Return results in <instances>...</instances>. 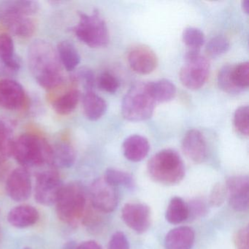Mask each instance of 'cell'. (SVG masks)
<instances>
[{
    "instance_id": "15",
    "label": "cell",
    "mask_w": 249,
    "mask_h": 249,
    "mask_svg": "<svg viewBox=\"0 0 249 249\" xmlns=\"http://www.w3.org/2000/svg\"><path fill=\"white\" fill-rule=\"evenodd\" d=\"M128 62L137 73L148 75L155 71L158 65V58L152 49L147 46H139L129 52Z\"/></svg>"
},
{
    "instance_id": "43",
    "label": "cell",
    "mask_w": 249,
    "mask_h": 249,
    "mask_svg": "<svg viewBox=\"0 0 249 249\" xmlns=\"http://www.w3.org/2000/svg\"><path fill=\"white\" fill-rule=\"evenodd\" d=\"M8 128H9V126L7 125V124L0 119V132L5 130V129H8Z\"/></svg>"
},
{
    "instance_id": "2",
    "label": "cell",
    "mask_w": 249,
    "mask_h": 249,
    "mask_svg": "<svg viewBox=\"0 0 249 249\" xmlns=\"http://www.w3.org/2000/svg\"><path fill=\"white\" fill-rule=\"evenodd\" d=\"M38 2L26 0L5 1L0 3V22L20 37H30L36 31L32 16L37 14Z\"/></svg>"
},
{
    "instance_id": "32",
    "label": "cell",
    "mask_w": 249,
    "mask_h": 249,
    "mask_svg": "<svg viewBox=\"0 0 249 249\" xmlns=\"http://www.w3.org/2000/svg\"><path fill=\"white\" fill-rule=\"evenodd\" d=\"M249 107L248 106H240L234 112V125L236 130L243 136H249Z\"/></svg>"
},
{
    "instance_id": "39",
    "label": "cell",
    "mask_w": 249,
    "mask_h": 249,
    "mask_svg": "<svg viewBox=\"0 0 249 249\" xmlns=\"http://www.w3.org/2000/svg\"><path fill=\"white\" fill-rule=\"evenodd\" d=\"M188 206H189V215H191V213L195 215H202L205 213V208H206L204 202H202V201L198 200V199L194 201L192 205H188Z\"/></svg>"
},
{
    "instance_id": "38",
    "label": "cell",
    "mask_w": 249,
    "mask_h": 249,
    "mask_svg": "<svg viewBox=\"0 0 249 249\" xmlns=\"http://www.w3.org/2000/svg\"><path fill=\"white\" fill-rule=\"evenodd\" d=\"M249 227L242 228L234 236V244L237 249H249Z\"/></svg>"
},
{
    "instance_id": "26",
    "label": "cell",
    "mask_w": 249,
    "mask_h": 249,
    "mask_svg": "<svg viewBox=\"0 0 249 249\" xmlns=\"http://www.w3.org/2000/svg\"><path fill=\"white\" fill-rule=\"evenodd\" d=\"M150 87L156 103H167L176 97V86L169 80L162 79L151 82Z\"/></svg>"
},
{
    "instance_id": "25",
    "label": "cell",
    "mask_w": 249,
    "mask_h": 249,
    "mask_svg": "<svg viewBox=\"0 0 249 249\" xmlns=\"http://www.w3.org/2000/svg\"><path fill=\"white\" fill-rule=\"evenodd\" d=\"M80 98L81 93L78 90H71L53 102V108L57 114L61 116L71 114L76 108Z\"/></svg>"
},
{
    "instance_id": "34",
    "label": "cell",
    "mask_w": 249,
    "mask_h": 249,
    "mask_svg": "<svg viewBox=\"0 0 249 249\" xmlns=\"http://www.w3.org/2000/svg\"><path fill=\"white\" fill-rule=\"evenodd\" d=\"M97 84L100 89L110 94H114L119 88V82L117 78L108 72L100 74L97 78Z\"/></svg>"
},
{
    "instance_id": "12",
    "label": "cell",
    "mask_w": 249,
    "mask_h": 249,
    "mask_svg": "<svg viewBox=\"0 0 249 249\" xmlns=\"http://www.w3.org/2000/svg\"><path fill=\"white\" fill-rule=\"evenodd\" d=\"M229 203L234 211L243 212L249 208V178L248 176H234L226 183Z\"/></svg>"
},
{
    "instance_id": "1",
    "label": "cell",
    "mask_w": 249,
    "mask_h": 249,
    "mask_svg": "<svg viewBox=\"0 0 249 249\" xmlns=\"http://www.w3.org/2000/svg\"><path fill=\"white\" fill-rule=\"evenodd\" d=\"M27 60L32 75L46 89L56 88L64 79L63 67L56 49L46 40H37L30 45Z\"/></svg>"
},
{
    "instance_id": "4",
    "label": "cell",
    "mask_w": 249,
    "mask_h": 249,
    "mask_svg": "<svg viewBox=\"0 0 249 249\" xmlns=\"http://www.w3.org/2000/svg\"><path fill=\"white\" fill-rule=\"evenodd\" d=\"M87 193L82 183L70 182L64 185L56 202V214L61 221L75 225L87 211Z\"/></svg>"
},
{
    "instance_id": "45",
    "label": "cell",
    "mask_w": 249,
    "mask_h": 249,
    "mask_svg": "<svg viewBox=\"0 0 249 249\" xmlns=\"http://www.w3.org/2000/svg\"><path fill=\"white\" fill-rule=\"evenodd\" d=\"M31 249V248H30V247H24V249Z\"/></svg>"
},
{
    "instance_id": "17",
    "label": "cell",
    "mask_w": 249,
    "mask_h": 249,
    "mask_svg": "<svg viewBox=\"0 0 249 249\" xmlns=\"http://www.w3.org/2000/svg\"><path fill=\"white\" fill-rule=\"evenodd\" d=\"M40 218L39 211L30 205L14 207L8 214V221L13 227L24 229L31 227Z\"/></svg>"
},
{
    "instance_id": "41",
    "label": "cell",
    "mask_w": 249,
    "mask_h": 249,
    "mask_svg": "<svg viewBox=\"0 0 249 249\" xmlns=\"http://www.w3.org/2000/svg\"><path fill=\"white\" fill-rule=\"evenodd\" d=\"M77 246H78V244L75 241L71 240V241H68L65 243L63 247H62V249H76Z\"/></svg>"
},
{
    "instance_id": "42",
    "label": "cell",
    "mask_w": 249,
    "mask_h": 249,
    "mask_svg": "<svg viewBox=\"0 0 249 249\" xmlns=\"http://www.w3.org/2000/svg\"><path fill=\"white\" fill-rule=\"evenodd\" d=\"M242 8L246 14H249V0H244L242 2Z\"/></svg>"
},
{
    "instance_id": "7",
    "label": "cell",
    "mask_w": 249,
    "mask_h": 249,
    "mask_svg": "<svg viewBox=\"0 0 249 249\" xmlns=\"http://www.w3.org/2000/svg\"><path fill=\"white\" fill-rule=\"evenodd\" d=\"M78 40L92 49L103 48L109 43L107 24L99 13L79 14V21L73 28Z\"/></svg>"
},
{
    "instance_id": "19",
    "label": "cell",
    "mask_w": 249,
    "mask_h": 249,
    "mask_svg": "<svg viewBox=\"0 0 249 249\" xmlns=\"http://www.w3.org/2000/svg\"><path fill=\"white\" fill-rule=\"evenodd\" d=\"M195 241V231L189 227H180L169 231L164 240L166 249H191Z\"/></svg>"
},
{
    "instance_id": "35",
    "label": "cell",
    "mask_w": 249,
    "mask_h": 249,
    "mask_svg": "<svg viewBox=\"0 0 249 249\" xmlns=\"http://www.w3.org/2000/svg\"><path fill=\"white\" fill-rule=\"evenodd\" d=\"M78 79L86 90V92L92 91L97 84L94 72L88 68H83L78 72Z\"/></svg>"
},
{
    "instance_id": "11",
    "label": "cell",
    "mask_w": 249,
    "mask_h": 249,
    "mask_svg": "<svg viewBox=\"0 0 249 249\" xmlns=\"http://www.w3.org/2000/svg\"><path fill=\"white\" fill-rule=\"evenodd\" d=\"M32 180L28 169L18 167L13 170L6 180L5 190L8 196L16 202H24L32 193Z\"/></svg>"
},
{
    "instance_id": "31",
    "label": "cell",
    "mask_w": 249,
    "mask_h": 249,
    "mask_svg": "<svg viewBox=\"0 0 249 249\" xmlns=\"http://www.w3.org/2000/svg\"><path fill=\"white\" fill-rule=\"evenodd\" d=\"M230 42L224 36H215L210 40L206 46V52L211 57L215 58L224 54L230 49Z\"/></svg>"
},
{
    "instance_id": "44",
    "label": "cell",
    "mask_w": 249,
    "mask_h": 249,
    "mask_svg": "<svg viewBox=\"0 0 249 249\" xmlns=\"http://www.w3.org/2000/svg\"><path fill=\"white\" fill-rule=\"evenodd\" d=\"M2 230H1V228H0V241L2 240Z\"/></svg>"
},
{
    "instance_id": "8",
    "label": "cell",
    "mask_w": 249,
    "mask_h": 249,
    "mask_svg": "<svg viewBox=\"0 0 249 249\" xmlns=\"http://www.w3.org/2000/svg\"><path fill=\"white\" fill-rule=\"evenodd\" d=\"M185 62L180 71L182 84L191 90H196L203 87L209 74V62L199 52L188 51Z\"/></svg>"
},
{
    "instance_id": "22",
    "label": "cell",
    "mask_w": 249,
    "mask_h": 249,
    "mask_svg": "<svg viewBox=\"0 0 249 249\" xmlns=\"http://www.w3.org/2000/svg\"><path fill=\"white\" fill-rule=\"evenodd\" d=\"M83 109L86 117L90 121H97L104 116L107 103L94 91H87L83 96Z\"/></svg>"
},
{
    "instance_id": "18",
    "label": "cell",
    "mask_w": 249,
    "mask_h": 249,
    "mask_svg": "<svg viewBox=\"0 0 249 249\" xmlns=\"http://www.w3.org/2000/svg\"><path fill=\"white\" fill-rule=\"evenodd\" d=\"M150 144L145 137L133 135L128 137L123 143L124 155L134 162L142 161L148 155Z\"/></svg>"
},
{
    "instance_id": "33",
    "label": "cell",
    "mask_w": 249,
    "mask_h": 249,
    "mask_svg": "<svg viewBox=\"0 0 249 249\" xmlns=\"http://www.w3.org/2000/svg\"><path fill=\"white\" fill-rule=\"evenodd\" d=\"M14 141L10 128L0 132V164H4L12 157Z\"/></svg>"
},
{
    "instance_id": "23",
    "label": "cell",
    "mask_w": 249,
    "mask_h": 249,
    "mask_svg": "<svg viewBox=\"0 0 249 249\" xmlns=\"http://www.w3.org/2000/svg\"><path fill=\"white\" fill-rule=\"evenodd\" d=\"M58 56L63 68L68 72L74 71L81 62V56L75 46L68 40H63L58 44Z\"/></svg>"
},
{
    "instance_id": "24",
    "label": "cell",
    "mask_w": 249,
    "mask_h": 249,
    "mask_svg": "<svg viewBox=\"0 0 249 249\" xmlns=\"http://www.w3.org/2000/svg\"><path fill=\"white\" fill-rule=\"evenodd\" d=\"M189 217V210L181 198L175 196L170 200L166 211L165 218L170 224H178L186 221Z\"/></svg>"
},
{
    "instance_id": "5",
    "label": "cell",
    "mask_w": 249,
    "mask_h": 249,
    "mask_svg": "<svg viewBox=\"0 0 249 249\" xmlns=\"http://www.w3.org/2000/svg\"><path fill=\"white\" fill-rule=\"evenodd\" d=\"M147 168L154 181L166 186L178 184L185 176L183 160L174 150L164 149L154 154Z\"/></svg>"
},
{
    "instance_id": "6",
    "label": "cell",
    "mask_w": 249,
    "mask_h": 249,
    "mask_svg": "<svg viewBox=\"0 0 249 249\" xmlns=\"http://www.w3.org/2000/svg\"><path fill=\"white\" fill-rule=\"evenodd\" d=\"M156 104L151 94L150 83H136L124 97L122 115L130 122L147 120L152 116Z\"/></svg>"
},
{
    "instance_id": "20",
    "label": "cell",
    "mask_w": 249,
    "mask_h": 249,
    "mask_svg": "<svg viewBox=\"0 0 249 249\" xmlns=\"http://www.w3.org/2000/svg\"><path fill=\"white\" fill-rule=\"evenodd\" d=\"M0 62L15 75L21 69V60L15 53L14 40L7 34L0 35Z\"/></svg>"
},
{
    "instance_id": "16",
    "label": "cell",
    "mask_w": 249,
    "mask_h": 249,
    "mask_svg": "<svg viewBox=\"0 0 249 249\" xmlns=\"http://www.w3.org/2000/svg\"><path fill=\"white\" fill-rule=\"evenodd\" d=\"M182 149L186 157L195 163L203 162L208 154L206 141L197 129H190L185 134Z\"/></svg>"
},
{
    "instance_id": "28",
    "label": "cell",
    "mask_w": 249,
    "mask_h": 249,
    "mask_svg": "<svg viewBox=\"0 0 249 249\" xmlns=\"http://www.w3.org/2000/svg\"><path fill=\"white\" fill-rule=\"evenodd\" d=\"M231 76L234 85L240 92L248 89L249 86V62H242L236 65H232Z\"/></svg>"
},
{
    "instance_id": "10",
    "label": "cell",
    "mask_w": 249,
    "mask_h": 249,
    "mask_svg": "<svg viewBox=\"0 0 249 249\" xmlns=\"http://www.w3.org/2000/svg\"><path fill=\"white\" fill-rule=\"evenodd\" d=\"M90 202L92 208L100 213L113 212L118 205L116 187L109 184L104 178L96 179L90 187Z\"/></svg>"
},
{
    "instance_id": "30",
    "label": "cell",
    "mask_w": 249,
    "mask_h": 249,
    "mask_svg": "<svg viewBox=\"0 0 249 249\" xmlns=\"http://www.w3.org/2000/svg\"><path fill=\"white\" fill-rule=\"evenodd\" d=\"M232 65H227L220 70L218 75V84L219 88L229 94H237L240 91L234 85L231 76Z\"/></svg>"
},
{
    "instance_id": "13",
    "label": "cell",
    "mask_w": 249,
    "mask_h": 249,
    "mask_svg": "<svg viewBox=\"0 0 249 249\" xmlns=\"http://www.w3.org/2000/svg\"><path fill=\"white\" fill-rule=\"evenodd\" d=\"M122 216L125 224L138 234L146 231L151 224V211L145 204H126Z\"/></svg>"
},
{
    "instance_id": "40",
    "label": "cell",
    "mask_w": 249,
    "mask_h": 249,
    "mask_svg": "<svg viewBox=\"0 0 249 249\" xmlns=\"http://www.w3.org/2000/svg\"><path fill=\"white\" fill-rule=\"evenodd\" d=\"M76 249H103L101 246L94 240H87L77 246Z\"/></svg>"
},
{
    "instance_id": "27",
    "label": "cell",
    "mask_w": 249,
    "mask_h": 249,
    "mask_svg": "<svg viewBox=\"0 0 249 249\" xmlns=\"http://www.w3.org/2000/svg\"><path fill=\"white\" fill-rule=\"evenodd\" d=\"M182 37L183 43L189 48V51L192 52H199L201 47L205 43L204 33L195 27L185 29Z\"/></svg>"
},
{
    "instance_id": "21",
    "label": "cell",
    "mask_w": 249,
    "mask_h": 249,
    "mask_svg": "<svg viewBox=\"0 0 249 249\" xmlns=\"http://www.w3.org/2000/svg\"><path fill=\"white\" fill-rule=\"evenodd\" d=\"M76 160V154L72 145L67 142H59L52 146L51 166L54 169L71 168Z\"/></svg>"
},
{
    "instance_id": "14",
    "label": "cell",
    "mask_w": 249,
    "mask_h": 249,
    "mask_svg": "<svg viewBox=\"0 0 249 249\" xmlns=\"http://www.w3.org/2000/svg\"><path fill=\"white\" fill-rule=\"evenodd\" d=\"M25 102V91L15 80H0V107L8 110H18Z\"/></svg>"
},
{
    "instance_id": "37",
    "label": "cell",
    "mask_w": 249,
    "mask_h": 249,
    "mask_svg": "<svg viewBox=\"0 0 249 249\" xmlns=\"http://www.w3.org/2000/svg\"><path fill=\"white\" fill-rule=\"evenodd\" d=\"M108 249H129V241L124 233L122 231L114 233L109 243Z\"/></svg>"
},
{
    "instance_id": "36",
    "label": "cell",
    "mask_w": 249,
    "mask_h": 249,
    "mask_svg": "<svg viewBox=\"0 0 249 249\" xmlns=\"http://www.w3.org/2000/svg\"><path fill=\"white\" fill-rule=\"evenodd\" d=\"M227 195L226 186L222 183H217L211 191V195H210V203L213 207L221 206L225 201Z\"/></svg>"
},
{
    "instance_id": "9",
    "label": "cell",
    "mask_w": 249,
    "mask_h": 249,
    "mask_svg": "<svg viewBox=\"0 0 249 249\" xmlns=\"http://www.w3.org/2000/svg\"><path fill=\"white\" fill-rule=\"evenodd\" d=\"M64 185L56 169L39 172L34 191L36 202L45 206L56 204Z\"/></svg>"
},
{
    "instance_id": "29",
    "label": "cell",
    "mask_w": 249,
    "mask_h": 249,
    "mask_svg": "<svg viewBox=\"0 0 249 249\" xmlns=\"http://www.w3.org/2000/svg\"><path fill=\"white\" fill-rule=\"evenodd\" d=\"M104 179L112 186H124L131 187L133 186V179L129 173L116 169L109 168L105 173Z\"/></svg>"
},
{
    "instance_id": "3",
    "label": "cell",
    "mask_w": 249,
    "mask_h": 249,
    "mask_svg": "<svg viewBox=\"0 0 249 249\" xmlns=\"http://www.w3.org/2000/svg\"><path fill=\"white\" fill-rule=\"evenodd\" d=\"M13 156L26 169L51 166L52 145L37 135L24 134L14 141Z\"/></svg>"
}]
</instances>
